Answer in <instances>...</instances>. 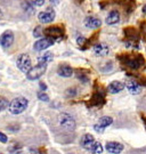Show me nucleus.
I'll list each match as a JSON object with an SVG mask.
<instances>
[{
  "mask_svg": "<svg viewBox=\"0 0 146 154\" xmlns=\"http://www.w3.org/2000/svg\"><path fill=\"white\" fill-rule=\"evenodd\" d=\"M27 107V99L24 97H17L14 98L11 103L8 104V110L11 114L17 116V114H21L24 111L26 110Z\"/></svg>",
  "mask_w": 146,
  "mask_h": 154,
  "instance_id": "f257e3e1",
  "label": "nucleus"
},
{
  "mask_svg": "<svg viewBox=\"0 0 146 154\" xmlns=\"http://www.w3.org/2000/svg\"><path fill=\"white\" fill-rule=\"evenodd\" d=\"M47 70V64L45 63H38V65L33 66L30 69V71L26 73V78L29 80H37L45 74Z\"/></svg>",
  "mask_w": 146,
  "mask_h": 154,
  "instance_id": "f03ea898",
  "label": "nucleus"
},
{
  "mask_svg": "<svg viewBox=\"0 0 146 154\" xmlns=\"http://www.w3.org/2000/svg\"><path fill=\"white\" fill-rule=\"evenodd\" d=\"M16 65L23 73H27L30 71V69L32 67V62H31L30 56L26 55V54H21L17 57Z\"/></svg>",
  "mask_w": 146,
  "mask_h": 154,
  "instance_id": "7ed1b4c3",
  "label": "nucleus"
},
{
  "mask_svg": "<svg viewBox=\"0 0 146 154\" xmlns=\"http://www.w3.org/2000/svg\"><path fill=\"white\" fill-rule=\"evenodd\" d=\"M58 121H60L61 127H63L66 130L72 131V130L76 129V121H74V119L70 114H67V113H62V114H60Z\"/></svg>",
  "mask_w": 146,
  "mask_h": 154,
  "instance_id": "20e7f679",
  "label": "nucleus"
},
{
  "mask_svg": "<svg viewBox=\"0 0 146 154\" xmlns=\"http://www.w3.org/2000/svg\"><path fill=\"white\" fill-rule=\"evenodd\" d=\"M55 17H56V13L53 8H47L43 11H40L38 15L39 21L41 23H45V24L54 22Z\"/></svg>",
  "mask_w": 146,
  "mask_h": 154,
  "instance_id": "39448f33",
  "label": "nucleus"
},
{
  "mask_svg": "<svg viewBox=\"0 0 146 154\" xmlns=\"http://www.w3.org/2000/svg\"><path fill=\"white\" fill-rule=\"evenodd\" d=\"M14 42V33L11 30H7L0 35V46L2 48H9Z\"/></svg>",
  "mask_w": 146,
  "mask_h": 154,
  "instance_id": "423d86ee",
  "label": "nucleus"
},
{
  "mask_svg": "<svg viewBox=\"0 0 146 154\" xmlns=\"http://www.w3.org/2000/svg\"><path fill=\"white\" fill-rule=\"evenodd\" d=\"M55 42V40L50 38H41L39 39L38 41L34 42V50H38V51H41V50H45L49 48L50 46H53Z\"/></svg>",
  "mask_w": 146,
  "mask_h": 154,
  "instance_id": "0eeeda50",
  "label": "nucleus"
},
{
  "mask_svg": "<svg viewBox=\"0 0 146 154\" xmlns=\"http://www.w3.org/2000/svg\"><path fill=\"white\" fill-rule=\"evenodd\" d=\"M43 33L47 35V38L55 40L56 38H62L63 34H64V31L61 28H58V26H50V28L46 29Z\"/></svg>",
  "mask_w": 146,
  "mask_h": 154,
  "instance_id": "6e6552de",
  "label": "nucleus"
},
{
  "mask_svg": "<svg viewBox=\"0 0 146 154\" xmlns=\"http://www.w3.org/2000/svg\"><path fill=\"white\" fill-rule=\"evenodd\" d=\"M94 54L96 56H101V57H104V56H107L108 53H110V47H108L106 44L104 42H99V44H96L94 46Z\"/></svg>",
  "mask_w": 146,
  "mask_h": 154,
  "instance_id": "1a4fd4ad",
  "label": "nucleus"
},
{
  "mask_svg": "<svg viewBox=\"0 0 146 154\" xmlns=\"http://www.w3.org/2000/svg\"><path fill=\"white\" fill-rule=\"evenodd\" d=\"M80 144H81V146L83 147V149L90 152V151H92V149L94 147V145L96 144V140H95V138H94V136H92V135H90V134H87V135H85V136L81 138V142H80Z\"/></svg>",
  "mask_w": 146,
  "mask_h": 154,
  "instance_id": "9d476101",
  "label": "nucleus"
},
{
  "mask_svg": "<svg viewBox=\"0 0 146 154\" xmlns=\"http://www.w3.org/2000/svg\"><path fill=\"white\" fill-rule=\"evenodd\" d=\"M106 151L112 154H120L123 151V145L116 142H107L106 143Z\"/></svg>",
  "mask_w": 146,
  "mask_h": 154,
  "instance_id": "9b49d317",
  "label": "nucleus"
},
{
  "mask_svg": "<svg viewBox=\"0 0 146 154\" xmlns=\"http://www.w3.org/2000/svg\"><path fill=\"white\" fill-rule=\"evenodd\" d=\"M85 25L88 29H98L102 25L101 20L95 16H88L85 18Z\"/></svg>",
  "mask_w": 146,
  "mask_h": 154,
  "instance_id": "f8f14e48",
  "label": "nucleus"
},
{
  "mask_svg": "<svg viewBox=\"0 0 146 154\" xmlns=\"http://www.w3.org/2000/svg\"><path fill=\"white\" fill-rule=\"evenodd\" d=\"M57 73L63 78H70L73 74V69L67 64H61L57 69Z\"/></svg>",
  "mask_w": 146,
  "mask_h": 154,
  "instance_id": "ddd939ff",
  "label": "nucleus"
},
{
  "mask_svg": "<svg viewBox=\"0 0 146 154\" xmlns=\"http://www.w3.org/2000/svg\"><path fill=\"white\" fill-rule=\"evenodd\" d=\"M105 22H106V24H108V25L118 24V23L120 22V13L118 11H111L108 13L107 16H106Z\"/></svg>",
  "mask_w": 146,
  "mask_h": 154,
  "instance_id": "4468645a",
  "label": "nucleus"
},
{
  "mask_svg": "<svg viewBox=\"0 0 146 154\" xmlns=\"http://www.w3.org/2000/svg\"><path fill=\"white\" fill-rule=\"evenodd\" d=\"M125 87H127L128 91L132 95H138V94L141 91V88L139 86V83H137L136 81H132V80H129L127 81V83L125 85Z\"/></svg>",
  "mask_w": 146,
  "mask_h": 154,
  "instance_id": "2eb2a0df",
  "label": "nucleus"
},
{
  "mask_svg": "<svg viewBox=\"0 0 146 154\" xmlns=\"http://www.w3.org/2000/svg\"><path fill=\"white\" fill-rule=\"evenodd\" d=\"M108 91L111 94H118L125 89V83L121 81H112L108 85Z\"/></svg>",
  "mask_w": 146,
  "mask_h": 154,
  "instance_id": "dca6fc26",
  "label": "nucleus"
},
{
  "mask_svg": "<svg viewBox=\"0 0 146 154\" xmlns=\"http://www.w3.org/2000/svg\"><path fill=\"white\" fill-rule=\"evenodd\" d=\"M112 122H113V119L111 118V116H103V118H101L99 119V121H98V126L102 127L103 129H105L106 127H108L110 125H112Z\"/></svg>",
  "mask_w": 146,
  "mask_h": 154,
  "instance_id": "f3484780",
  "label": "nucleus"
},
{
  "mask_svg": "<svg viewBox=\"0 0 146 154\" xmlns=\"http://www.w3.org/2000/svg\"><path fill=\"white\" fill-rule=\"evenodd\" d=\"M53 58H54V56H53L51 53H45L42 56L39 57L38 61H39V63H45V64H47V63L53 61Z\"/></svg>",
  "mask_w": 146,
  "mask_h": 154,
  "instance_id": "a211bd4d",
  "label": "nucleus"
},
{
  "mask_svg": "<svg viewBox=\"0 0 146 154\" xmlns=\"http://www.w3.org/2000/svg\"><path fill=\"white\" fill-rule=\"evenodd\" d=\"M92 153L94 154H101L102 152H103V146H102V144L98 143V142H96V144L94 145V147L92 149V151H90Z\"/></svg>",
  "mask_w": 146,
  "mask_h": 154,
  "instance_id": "6ab92c4d",
  "label": "nucleus"
},
{
  "mask_svg": "<svg viewBox=\"0 0 146 154\" xmlns=\"http://www.w3.org/2000/svg\"><path fill=\"white\" fill-rule=\"evenodd\" d=\"M8 100L5 98V97H2V96H0V111H4L5 109L8 107Z\"/></svg>",
  "mask_w": 146,
  "mask_h": 154,
  "instance_id": "aec40b11",
  "label": "nucleus"
},
{
  "mask_svg": "<svg viewBox=\"0 0 146 154\" xmlns=\"http://www.w3.org/2000/svg\"><path fill=\"white\" fill-rule=\"evenodd\" d=\"M38 98L42 102H49V96L45 91H39L38 93Z\"/></svg>",
  "mask_w": 146,
  "mask_h": 154,
  "instance_id": "412c9836",
  "label": "nucleus"
},
{
  "mask_svg": "<svg viewBox=\"0 0 146 154\" xmlns=\"http://www.w3.org/2000/svg\"><path fill=\"white\" fill-rule=\"evenodd\" d=\"M30 2L32 4L33 6H37V7H40L45 4V0H30Z\"/></svg>",
  "mask_w": 146,
  "mask_h": 154,
  "instance_id": "4be33fe9",
  "label": "nucleus"
},
{
  "mask_svg": "<svg viewBox=\"0 0 146 154\" xmlns=\"http://www.w3.org/2000/svg\"><path fill=\"white\" fill-rule=\"evenodd\" d=\"M0 142H1V143H4V144H6L7 142H8L7 136H6L4 132H1V131H0Z\"/></svg>",
  "mask_w": 146,
  "mask_h": 154,
  "instance_id": "5701e85b",
  "label": "nucleus"
},
{
  "mask_svg": "<svg viewBox=\"0 0 146 154\" xmlns=\"http://www.w3.org/2000/svg\"><path fill=\"white\" fill-rule=\"evenodd\" d=\"M33 34H34V37H40V35L42 34L41 28H40V26H38V28H36V30H34V32H33Z\"/></svg>",
  "mask_w": 146,
  "mask_h": 154,
  "instance_id": "b1692460",
  "label": "nucleus"
},
{
  "mask_svg": "<svg viewBox=\"0 0 146 154\" xmlns=\"http://www.w3.org/2000/svg\"><path fill=\"white\" fill-rule=\"evenodd\" d=\"M85 42H86V38H85V37H79V38H78V45L81 46V45H83Z\"/></svg>",
  "mask_w": 146,
  "mask_h": 154,
  "instance_id": "393cba45",
  "label": "nucleus"
},
{
  "mask_svg": "<svg viewBox=\"0 0 146 154\" xmlns=\"http://www.w3.org/2000/svg\"><path fill=\"white\" fill-rule=\"evenodd\" d=\"M94 129H95L97 132H103L104 131L103 128H102V127H99L98 125H95V126H94Z\"/></svg>",
  "mask_w": 146,
  "mask_h": 154,
  "instance_id": "a878e982",
  "label": "nucleus"
},
{
  "mask_svg": "<svg viewBox=\"0 0 146 154\" xmlns=\"http://www.w3.org/2000/svg\"><path fill=\"white\" fill-rule=\"evenodd\" d=\"M30 154H41L39 152L38 149H30Z\"/></svg>",
  "mask_w": 146,
  "mask_h": 154,
  "instance_id": "bb28decb",
  "label": "nucleus"
},
{
  "mask_svg": "<svg viewBox=\"0 0 146 154\" xmlns=\"http://www.w3.org/2000/svg\"><path fill=\"white\" fill-rule=\"evenodd\" d=\"M49 1H50V4H51V5H54V6L60 4V0H49Z\"/></svg>",
  "mask_w": 146,
  "mask_h": 154,
  "instance_id": "cd10ccee",
  "label": "nucleus"
},
{
  "mask_svg": "<svg viewBox=\"0 0 146 154\" xmlns=\"http://www.w3.org/2000/svg\"><path fill=\"white\" fill-rule=\"evenodd\" d=\"M40 87H41V89H42V90H46V88H47L45 83H40Z\"/></svg>",
  "mask_w": 146,
  "mask_h": 154,
  "instance_id": "c85d7f7f",
  "label": "nucleus"
},
{
  "mask_svg": "<svg viewBox=\"0 0 146 154\" xmlns=\"http://www.w3.org/2000/svg\"><path fill=\"white\" fill-rule=\"evenodd\" d=\"M2 16H4V14H2V11H1V8H0V20L2 18Z\"/></svg>",
  "mask_w": 146,
  "mask_h": 154,
  "instance_id": "c756f323",
  "label": "nucleus"
},
{
  "mask_svg": "<svg viewBox=\"0 0 146 154\" xmlns=\"http://www.w3.org/2000/svg\"><path fill=\"white\" fill-rule=\"evenodd\" d=\"M143 13L146 14V6H144V8H143Z\"/></svg>",
  "mask_w": 146,
  "mask_h": 154,
  "instance_id": "7c9ffc66",
  "label": "nucleus"
},
{
  "mask_svg": "<svg viewBox=\"0 0 146 154\" xmlns=\"http://www.w3.org/2000/svg\"><path fill=\"white\" fill-rule=\"evenodd\" d=\"M0 154H1V153H0Z\"/></svg>",
  "mask_w": 146,
  "mask_h": 154,
  "instance_id": "2f4dec72",
  "label": "nucleus"
}]
</instances>
